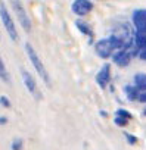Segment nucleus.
I'll use <instances>...</instances> for the list:
<instances>
[{
	"mask_svg": "<svg viewBox=\"0 0 146 150\" xmlns=\"http://www.w3.org/2000/svg\"><path fill=\"white\" fill-rule=\"evenodd\" d=\"M0 102H2V106H3V108H11V100H9L6 96L0 97Z\"/></svg>",
	"mask_w": 146,
	"mask_h": 150,
	"instance_id": "18",
	"label": "nucleus"
},
{
	"mask_svg": "<svg viewBox=\"0 0 146 150\" xmlns=\"http://www.w3.org/2000/svg\"><path fill=\"white\" fill-rule=\"evenodd\" d=\"M139 57H140L142 60H145V62H146V47L140 50V53H139Z\"/></svg>",
	"mask_w": 146,
	"mask_h": 150,
	"instance_id": "21",
	"label": "nucleus"
},
{
	"mask_svg": "<svg viewBox=\"0 0 146 150\" xmlns=\"http://www.w3.org/2000/svg\"><path fill=\"white\" fill-rule=\"evenodd\" d=\"M124 93L127 96V99L130 102H137L139 99V94H140V90L133 84V86H124Z\"/></svg>",
	"mask_w": 146,
	"mask_h": 150,
	"instance_id": "11",
	"label": "nucleus"
},
{
	"mask_svg": "<svg viewBox=\"0 0 146 150\" xmlns=\"http://www.w3.org/2000/svg\"><path fill=\"white\" fill-rule=\"evenodd\" d=\"M0 78H2L3 83L11 84V75H9V72H8V69H6V63H5L3 59L0 60Z\"/></svg>",
	"mask_w": 146,
	"mask_h": 150,
	"instance_id": "14",
	"label": "nucleus"
},
{
	"mask_svg": "<svg viewBox=\"0 0 146 150\" xmlns=\"http://www.w3.org/2000/svg\"><path fill=\"white\" fill-rule=\"evenodd\" d=\"M127 122H128V119L121 118V116H115V124H117L118 127H125V125H127Z\"/></svg>",
	"mask_w": 146,
	"mask_h": 150,
	"instance_id": "17",
	"label": "nucleus"
},
{
	"mask_svg": "<svg viewBox=\"0 0 146 150\" xmlns=\"http://www.w3.org/2000/svg\"><path fill=\"white\" fill-rule=\"evenodd\" d=\"M0 16H2V22H3V27L8 33V35L11 37L12 41H19V33L16 30V25L5 5V2H2V5H0Z\"/></svg>",
	"mask_w": 146,
	"mask_h": 150,
	"instance_id": "3",
	"label": "nucleus"
},
{
	"mask_svg": "<svg viewBox=\"0 0 146 150\" xmlns=\"http://www.w3.org/2000/svg\"><path fill=\"white\" fill-rule=\"evenodd\" d=\"M75 27H77V30H78L81 34H84V35H87V37L90 38V44H92V43H93V37H95L92 28H90L86 22H83V21H80V19L75 21Z\"/></svg>",
	"mask_w": 146,
	"mask_h": 150,
	"instance_id": "10",
	"label": "nucleus"
},
{
	"mask_svg": "<svg viewBox=\"0 0 146 150\" xmlns=\"http://www.w3.org/2000/svg\"><path fill=\"white\" fill-rule=\"evenodd\" d=\"M95 50H96V54L102 59H109L112 54H114V49L111 47L109 44V40L108 38H100L95 43Z\"/></svg>",
	"mask_w": 146,
	"mask_h": 150,
	"instance_id": "8",
	"label": "nucleus"
},
{
	"mask_svg": "<svg viewBox=\"0 0 146 150\" xmlns=\"http://www.w3.org/2000/svg\"><path fill=\"white\" fill-rule=\"evenodd\" d=\"M6 122H8V118H6V116L0 118V124H2V125H6Z\"/></svg>",
	"mask_w": 146,
	"mask_h": 150,
	"instance_id": "22",
	"label": "nucleus"
},
{
	"mask_svg": "<svg viewBox=\"0 0 146 150\" xmlns=\"http://www.w3.org/2000/svg\"><path fill=\"white\" fill-rule=\"evenodd\" d=\"M9 3H11V8H12L14 13L16 15V18H18V21H19L22 30H24L25 33H31L33 22H31V19H30V16H28L25 8H24V3L21 2V0H9Z\"/></svg>",
	"mask_w": 146,
	"mask_h": 150,
	"instance_id": "2",
	"label": "nucleus"
},
{
	"mask_svg": "<svg viewBox=\"0 0 146 150\" xmlns=\"http://www.w3.org/2000/svg\"><path fill=\"white\" fill-rule=\"evenodd\" d=\"M115 116H121V118H125V119H131V113L125 109H117L115 112Z\"/></svg>",
	"mask_w": 146,
	"mask_h": 150,
	"instance_id": "15",
	"label": "nucleus"
},
{
	"mask_svg": "<svg viewBox=\"0 0 146 150\" xmlns=\"http://www.w3.org/2000/svg\"><path fill=\"white\" fill-rule=\"evenodd\" d=\"M143 115H145V116H146V108H145V109H143Z\"/></svg>",
	"mask_w": 146,
	"mask_h": 150,
	"instance_id": "24",
	"label": "nucleus"
},
{
	"mask_svg": "<svg viewBox=\"0 0 146 150\" xmlns=\"http://www.w3.org/2000/svg\"><path fill=\"white\" fill-rule=\"evenodd\" d=\"M109 81H111V65H109V63H105V65L99 69V72L96 74V83H98V86H99L100 88L105 90V88L108 87Z\"/></svg>",
	"mask_w": 146,
	"mask_h": 150,
	"instance_id": "9",
	"label": "nucleus"
},
{
	"mask_svg": "<svg viewBox=\"0 0 146 150\" xmlns=\"http://www.w3.org/2000/svg\"><path fill=\"white\" fill-rule=\"evenodd\" d=\"M93 2H90V0H74L71 5V11L72 13H75L77 16L83 18L86 15H89L92 11H93Z\"/></svg>",
	"mask_w": 146,
	"mask_h": 150,
	"instance_id": "5",
	"label": "nucleus"
},
{
	"mask_svg": "<svg viewBox=\"0 0 146 150\" xmlns=\"http://www.w3.org/2000/svg\"><path fill=\"white\" fill-rule=\"evenodd\" d=\"M131 57H133V54H131V52L127 50V49L115 50L114 54L111 56L112 62H114L115 65H118L120 68H125V66H128L130 62H131Z\"/></svg>",
	"mask_w": 146,
	"mask_h": 150,
	"instance_id": "7",
	"label": "nucleus"
},
{
	"mask_svg": "<svg viewBox=\"0 0 146 150\" xmlns=\"http://www.w3.org/2000/svg\"><path fill=\"white\" fill-rule=\"evenodd\" d=\"M12 150H22V147H24V141L21 140V138H15L14 141H12Z\"/></svg>",
	"mask_w": 146,
	"mask_h": 150,
	"instance_id": "16",
	"label": "nucleus"
},
{
	"mask_svg": "<svg viewBox=\"0 0 146 150\" xmlns=\"http://www.w3.org/2000/svg\"><path fill=\"white\" fill-rule=\"evenodd\" d=\"M19 72H21L22 81H24V84H25L27 90L30 91V94H31L36 100H41V99H43V94H41V91H40V88H38V86H37L36 80H34V77H33V75H31L25 68H21V69H19Z\"/></svg>",
	"mask_w": 146,
	"mask_h": 150,
	"instance_id": "4",
	"label": "nucleus"
},
{
	"mask_svg": "<svg viewBox=\"0 0 146 150\" xmlns=\"http://www.w3.org/2000/svg\"><path fill=\"white\" fill-rule=\"evenodd\" d=\"M131 22L137 33H146V9H136L131 15Z\"/></svg>",
	"mask_w": 146,
	"mask_h": 150,
	"instance_id": "6",
	"label": "nucleus"
},
{
	"mask_svg": "<svg viewBox=\"0 0 146 150\" xmlns=\"http://www.w3.org/2000/svg\"><path fill=\"white\" fill-rule=\"evenodd\" d=\"M25 52H27L28 59H30V62L33 63L34 69H36V71H37V74L40 75V78L46 83V86H47V87H50V86H52V83H50V75H49V72H47V69H46L44 63H43V62H41V59L38 57V54H37L36 49H34L30 43H25Z\"/></svg>",
	"mask_w": 146,
	"mask_h": 150,
	"instance_id": "1",
	"label": "nucleus"
},
{
	"mask_svg": "<svg viewBox=\"0 0 146 150\" xmlns=\"http://www.w3.org/2000/svg\"><path fill=\"white\" fill-rule=\"evenodd\" d=\"M100 115H102V116H105V118H106V116H108V113H106V112H105V110H102V112H100Z\"/></svg>",
	"mask_w": 146,
	"mask_h": 150,
	"instance_id": "23",
	"label": "nucleus"
},
{
	"mask_svg": "<svg viewBox=\"0 0 146 150\" xmlns=\"http://www.w3.org/2000/svg\"><path fill=\"white\" fill-rule=\"evenodd\" d=\"M133 38H134V46L139 50H142V49L146 47V33H137L136 31V34H134Z\"/></svg>",
	"mask_w": 146,
	"mask_h": 150,
	"instance_id": "13",
	"label": "nucleus"
},
{
	"mask_svg": "<svg viewBox=\"0 0 146 150\" xmlns=\"http://www.w3.org/2000/svg\"><path fill=\"white\" fill-rule=\"evenodd\" d=\"M134 86L140 91H146V72H137L134 75Z\"/></svg>",
	"mask_w": 146,
	"mask_h": 150,
	"instance_id": "12",
	"label": "nucleus"
},
{
	"mask_svg": "<svg viewBox=\"0 0 146 150\" xmlns=\"http://www.w3.org/2000/svg\"><path fill=\"white\" fill-rule=\"evenodd\" d=\"M125 137H127V141H128L130 144H136V143H137V138H136L133 134H125Z\"/></svg>",
	"mask_w": 146,
	"mask_h": 150,
	"instance_id": "19",
	"label": "nucleus"
},
{
	"mask_svg": "<svg viewBox=\"0 0 146 150\" xmlns=\"http://www.w3.org/2000/svg\"><path fill=\"white\" fill-rule=\"evenodd\" d=\"M137 102H140V103H146V91H140Z\"/></svg>",
	"mask_w": 146,
	"mask_h": 150,
	"instance_id": "20",
	"label": "nucleus"
}]
</instances>
